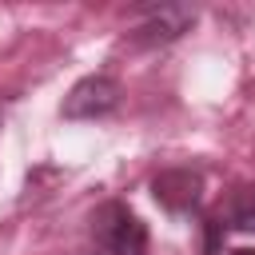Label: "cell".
<instances>
[{"instance_id": "obj_5", "label": "cell", "mask_w": 255, "mask_h": 255, "mask_svg": "<svg viewBox=\"0 0 255 255\" xmlns=\"http://www.w3.org/2000/svg\"><path fill=\"white\" fill-rule=\"evenodd\" d=\"M227 223H231L235 231L255 235V183L235 187V195H231V203H227Z\"/></svg>"}, {"instance_id": "obj_4", "label": "cell", "mask_w": 255, "mask_h": 255, "mask_svg": "<svg viewBox=\"0 0 255 255\" xmlns=\"http://www.w3.org/2000/svg\"><path fill=\"white\" fill-rule=\"evenodd\" d=\"M151 195L159 207L183 215V211H195L199 199H203V171L195 167H163L155 179H151Z\"/></svg>"}, {"instance_id": "obj_7", "label": "cell", "mask_w": 255, "mask_h": 255, "mask_svg": "<svg viewBox=\"0 0 255 255\" xmlns=\"http://www.w3.org/2000/svg\"><path fill=\"white\" fill-rule=\"evenodd\" d=\"M227 255H255V247H235V251H227Z\"/></svg>"}, {"instance_id": "obj_8", "label": "cell", "mask_w": 255, "mask_h": 255, "mask_svg": "<svg viewBox=\"0 0 255 255\" xmlns=\"http://www.w3.org/2000/svg\"><path fill=\"white\" fill-rule=\"evenodd\" d=\"M92 255H108V251H92Z\"/></svg>"}, {"instance_id": "obj_3", "label": "cell", "mask_w": 255, "mask_h": 255, "mask_svg": "<svg viewBox=\"0 0 255 255\" xmlns=\"http://www.w3.org/2000/svg\"><path fill=\"white\" fill-rule=\"evenodd\" d=\"M139 12H143V20H139V28L131 32V40H135L139 48L175 44V40L195 24V16H199L191 4H143Z\"/></svg>"}, {"instance_id": "obj_6", "label": "cell", "mask_w": 255, "mask_h": 255, "mask_svg": "<svg viewBox=\"0 0 255 255\" xmlns=\"http://www.w3.org/2000/svg\"><path fill=\"white\" fill-rule=\"evenodd\" d=\"M215 247H219V223L207 219V255H215Z\"/></svg>"}, {"instance_id": "obj_2", "label": "cell", "mask_w": 255, "mask_h": 255, "mask_svg": "<svg viewBox=\"0 0 255 255\" xmlns=\"http://www.w3.org/2000/svg\"><path fill=\"white\" fill-rule=\"evenodd\" d=\"M120 108V84L112 76H84L72 84V92L64 96L60 104V116L64 120H104Z\"/></svg>"}, {"instance_id": "obj_1", "label": "cell", "mask_w": 255, "mask_h": 255, "mask_svg": "<svg viewBox=\"0 0 255 255\" xmlns=\"http://www.w3.org/2000/svg\"><path fill=\"white\" fill-rule=\"evenodd\" d=\"M92 235H96V251H108V255H147V227L120 199H108V203L96 207Z\"/></svg>"}]
</instances>
